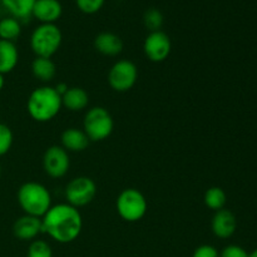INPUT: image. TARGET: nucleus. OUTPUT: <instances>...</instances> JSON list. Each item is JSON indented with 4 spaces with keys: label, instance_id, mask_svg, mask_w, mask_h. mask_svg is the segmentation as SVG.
<instances>
[{
    "label": "nucleus",
    "instance_id": "20",
    "mask_svg": "<svg viewBox=\"0 0 257 257\" xmlns=\"http://www.w3.org/2000/svg\"><path fill=\"white\" fill-rule=\"evenodd\" d=\"M22 34V22L13 17L0 19V39L14 42Z\"/></svg>",
    "mask_w": 257,
    "mask_h": 257
},
{
    "label": "nucleus",
    "instance_id": "23",
    "mask_svg": "<svg viewBox=\"0 0 257 257\" xmlns=\"http://www.w3.org/2000/svg\"><path fill=\"white\" fill-rule=\"evenodd\" d=\"M27 257H53L52 247L44 240H33L28 248Z\"/></svg>",
    "mask_w": 257,
    "mask_h": 257
},
{
    "label": "nucleus",
    "instance_id": "18",
    "mask_svg": "<svg viewBox=\"0 0 257 257\" xmlns=\"http://www.w3.org/2000/svg\"><path fill=\"white\" fill-rule=\"evenodd\" d=\"M2 7L9 13V17L15 18L19 22L32 17L35 0H0Z\"/></svg>",
    "mask_w": 257,
    "mask_h": 257
},
{
    "label": "nucleus",
    "instance_id": "13",
    "mask_svg": "<svg viewBox=\"0 0 257 257\" xmlns=\"http://www.w3.org/2000/svg\"><path fill=\"white\" fill-rule=\"evenodd\" d=\"M63 14V7L59 0H35L33 14L42 24H55Z\"/></svg>",
    "mask_w": 257,
    "mask_h": 257
},
{
    "label": "nucleus",
    "instance_id": "22",
    "mask_svg": "<svg viewBox=\"0 0 257 257\" xmlns=\"http://www.w3.org/2000/svg\"><path fill=\"white\" fill-rule=\"evenodd\" d=\"M143 23H145L146 28L150 32H157L161 30V27L163 25V15L156 8H151L143 15Z\"/></svg>",
    "mask_w": 257,
    "mask_h": 257
},
{
    "label": "nucleus",
    "instance_id": "3",
    "mask_svg": "<svg viewBox=\"0 0 257 257\" xmlns=\"http://www.w3.org/2000/svg\"><path fill=\"white\" fill-rule=\"evenodd\" d=\"M18 203L25 215L42 218L52 207V196L48 188L39 182H25L17 193Z\"/></svg>",
    "mask_w": 257,
    "mask_h": 257
},
{
    "label": "nucleus",
    "instance_id": "30",
    "mask_svg": "<svg viewBox=\"0 0 257 257\" xmlns=\"http://www.w3.org/2000/svg\"><path fill=\"white\" fill-rule=\"evenodd\" d=\"M248 257H257V247L252 251V252L248 253Z\"/></svg>",
    "mask_w": 257,
    "mask_h": 257
},
{
    "label": "nucleus",
    "instance_id": "5",
    "mask_svg": "<svg viewBox=\"0 0 257 257\" xmlns=\"http://www.w3.org/2000/svg\"><path fill=\"white\" fill-rule=\"evenodd\" d=\"M114 120L108 109L103 107H93L85 113L83 120V131L90 142H100L112 135Z\"/></svg>",
    "mask_w": 257,
    "mask_h": 257
},
{
    "label": "nucleus",
    "instance_id": "4",
    "mask_svg": "<svg viewBox=\"0 0 257 257\" xmlns=\"http://www.w3.org/2000/svg\"><path fill=\"white\" fill-rule=\"evenodd\" d=\"M63 34L55 24H40L30 35V48L37 57L52 58L59 50Z\"/></svg>",
    "mask_w": 257,
    "mask_h": 257
},
{
    "label": "nucleus",
    "instance_id": "8",
    "mask_svg": "<svg viewBox=\"0 0 257 257\" xmlns=\"http://www.w3.org/2000/svg\"><path fill=\"white\" fill-rule=\"evenodd\" d=\"M138 79V69L133 62L122 59L115 62L108 73V83L115 92L124 93L132 89Z\"/></svg>",
    "mask_w": 257,
    "mask_h": 257
},
{
    "label": "nucleus",
    "instance_id": "31",
    "mask_svg": "<svg viewBox=\"0 0 257 257\" xmlns=\"http://www.w3.org/2000/svg\"><path fill=\"white\" fill-rule=\"evenodd\" d=\"M0 176H2V163H0Z\"/></svg>",
    "mask_w": 257,
    "mask_h": 257
},
{
    "label": "nucleus",
    "instance_id": "19",
    "mask_svg": "<svg viewBox=\"0 0 257 257\" xmlns=\"http://www.w3.org/2000/svg\"><path fill=\"white\" fill-rule=\"evenodd\" d=\"M32 73L40 82L48 83L54 79L57 74V67L52 58L35 57L32 63Z\"/></svg>",
    "mask_w": 257,
    "mask_h": 257
},
{
    "label": "nucleus",
    "instance_id": "12",
    "mask_svg": "<svg viewBox=\"0 0 257 257\" xmlns=\"http://www.w3.org/2000/svg\"><path fill=\"white\" fill-rule=\"evenodd\" d=\"M42 232V218L34 216H22L13 225V233L20 241H33Z\"/></svg>",
    "mask_w": 257,
    "mask_h": 257
},
{
    "label": "nucleus",
    "instance_id": "25",
    "mask_svg": "<svg viewBox=\"0 0 257 257\" xmlns=\"http://www.w3.org/2000/svg\"><path fill=\"white\" fill-rule=\"evenodd\" d=\"M105 0H75L78 9L84 14H95L104 5Z\"/></svg>",
    "mask_w": 257,
    "mask_h": 257
},
{
    "label": "nucleus",
    "instance_id": "6",
    "mask_svg": "<svg viewBox=\"0 0 257 257\" xmlns=\"http://www.w3.org/2000/svg\"><path fill=\"white\" fill-rule=\"evenodd\" d=\"M115 208L120 218L127 222H137L147 213L148 203L145 195L137 188H125L118 195Z\"/></svg>",
    "mask_w": 257,
    "mask_h": 257
},
{
    "label": "nucleus",
    "instance_id": "11",
    "mask_svg": "<svg viewBox=\"0 0 257 257\" xmlns=\"http://www.w3.org/2000/svg\"><path fill=\"white\" fill-rule=\"evenodd\" d=\"M211 228L216 237L222 238V240L232 237L237 228L236 216L226 208L216 211L212 217V222H211Z\"/></svg>",
    "mask_w": 257,
    "mask_h": 257
},
{
    "label": "nucleus",
    "instance_id": "2",
    "mask_svg": "<svg viewBox=\"0 0 257 257\" xmlns=\"http://www.w3.org/2000/svg\"><path fill=\"white\" fill-rule=\"evenodd\" d=\"M62 107V97L58 94L54 87L49 85L35 88L29 94L27 102L29 115L40 123L49 122L57 117Z\"/></svg>",
    "mask_w": 257,
    "mask_h": 257
},
{
    "label": "nucleus",
    "instance_id": "21",
    "mask_svg": "<svg viewBox=\"0 0 257 257\" xmlns=\"http://www.w3.org/2000/svg\"><path fill=\"white\" fill-rule=\"evenodd\" d=\"M203 202H205V205L210 210L216 212V211H220L222 208H225L226 202H227V196H226V192L222 188L217 187V186H213V187H210L205 192Z\"/></svg>",
    "mask_w": 257,
    "mask_h": 257
},
{
    "label": "nucleus",
    "instance_id": "15",
    "mask_svg": "<svg viewBox=\"0 0 257 257\" xmlns=\"http://www.w3.org/2000/svg\"><path fill=\"white\" fill-rule=\"evenodd\" d=\"M62 147L67 152H83L89 146L90 141L83 130L68 128L62 133Z\"/></svg>",
    "mask_w": 257,
    "mask_h": 257
},
{
    "label": "nucleus",
    "instance_id": "7",
    "mask_svg": "<svg viewBox=\"0 0 257 257\" xmlns=\"http://www.w3.org/2000/svg\"><path fill=\"white\" fill-rule=\"evenodd\" d=\"M97 195V185L87 176H79L70 181L65 187L67 203L75 208L84 207L94 200Z\"/></svg>",
    "mask_w": 257,
    "mask_h": 257
},
{
    "label": "nucleus",
    "instance_id": "16",
    "mask_svg": "<svg viewBox=\"0 0 257 257\" xmlns=\"http://www.w3.org/2000/svg\"><path fill=\"white\" fill-rule=\"evenodd\" d=\"M62 104L70 112H80L89 104V95L83 88L69 87L62 97Z\"/></svg>",
    "mask_w": 257,
    "mask_h": 257
},
{
    "label": "nucleus",
    "instance_id": "14",
    "mask_svg": "<svg viewBox=\"0 0 257 257\" xmlns=\"http://www.w3.org/2000/svg\"><path fill=\"white\" fill-rule=\"evenodd\" d=\"M94 48L103 55L115 57L123 50V42L117 34L110 32L99 33L94 38Z\"/></svg>",
    "mask_w": 257,
    "mask_h": 257
},
{
    "label": "nucleus",
    "instance_id": "28",
    "mask_svg": "<svg viewBox=\"0 0 257 257\" xmlns=\"http://www.w3.org/2000/svg\"><path fill=\"white\" fill-rule=\"evenodd\" d=\"M55 90H57V93L58 94L60 95V97H63V95H64V93L67 92L68 90V84H65V83H58L57 85H55Z\"/></svg>",
    "mask_w": 257,
    "mask_h": 257
},
{
    "label": "nucleus",
    "instance_id": "9",
    "mask_svg": "<svg viewBox=\"0 0 257 257\" xmlns=\"http://www.w3.org/2000/svg\"><path fill=\"white\" fill-rule=\"evenodd\" d=\"M172 43L170 37L162 30L151 32L143 43V52L146 57L153 63L165 62L171 54Z\"/></svg>",
    "mask_w": 257,
    "mask_h": 257
},
{
    "label": "nucleus",
    "instance_id": "10",
    "mask_svg": "<svg viewBox=\"0 0 257 257\" xmlns=\"http://www.w3.org/2000/svg\"><path fill=\"white\" fill-rule=\"evenodd\" d=\"M70 167V158L62 146H52L43 156V168L52 178L64 177Z\"/></svg>",
    "mask_w": 257,
    "mask_h": 257
},
{
    "label": "nucleus",
    "instance_id": "27",
    "mask_svg": "<svg viewBox=\"0 0 257 257\" xmlns=\"http://www.w3.org/2000/svg\"><path fill=\"white\" fill-rule=\"evenodd\" d=\"M192 257H220V252L211 245H201L193 251Z\"/></svg>",
    "mask_w": 257,
    "mask_h": 257
},
{
    "label": "nucleus",
    "instance_id": "26",
    "mask_svg": "<svg viewBox=\"0 0 257 257\" xmlns=\"http://www.w3.org/2000/svg\"><path fill=\"white\" fill-rule=\"evenodd\" d=\"M220 257H248V252L238 245H228L221 251Z\"/></svg>",
    "mask_w": 257,
    "mask_h": 257
},
{
    "label": "nucleus",
    "instance_id": "29",
    "mask_svg": "<svg viewBox=\"0 0 257 257\" xmlns=\"http://www.w3.org/2000/svg\"><path fill=\"white\" fill-rule=\"evenodd\" d=\"M4 85H5L4 74H2V73H0V92H2V89L4 88Z\"/></svg>",
    "mask_w": 257,
    "mask_h": 257
},
{
    "label": "nucleus",
    "instance_id": "24",
    "mask_svg": "<svg viewBox=\"0 0 257 257\" xmlns=\"http://www.w3.org/2000/svg\"><path fill=\"white\" fill-rule=\"evenodd\" d=\"M13 141H14V136L9 125L0 123V157L9 152L13 146Z\"/></svg>",
    "mask_w": 257,
    "mask_h": 257
},
{
    "label": "nucleus",
    "instance_id": "1",
    "mask_svg": "<svg viewBox=\"0 0 257 257\" xmlns=\"http://www.w3.org/2000/svg\"><path fill=\"white\" fill-rule=\"evenodd\" d=\"M43 233L59 243L73 242L79 237L83 228V218L78 208L69 203L52 206L42 217Z\"/></svg>",
    "mask_w": 257,
    "mask_h": 257
},
{
    "label": "nucleus",
    "instance_id": "17",
    "mask_svg": "<svg viewBox=\"0 0 257 257\" xmlns=\"http://www.w3.org/2000/svg\"><path fill=\"white\" fill-rule=\"evenodd\" d=\"M19 62V52L14 42L0 39V73L8 74L13 72Z\"/></svg>",
    "mask_w": 257,
    "mask_h": 257
}]
</instances>
